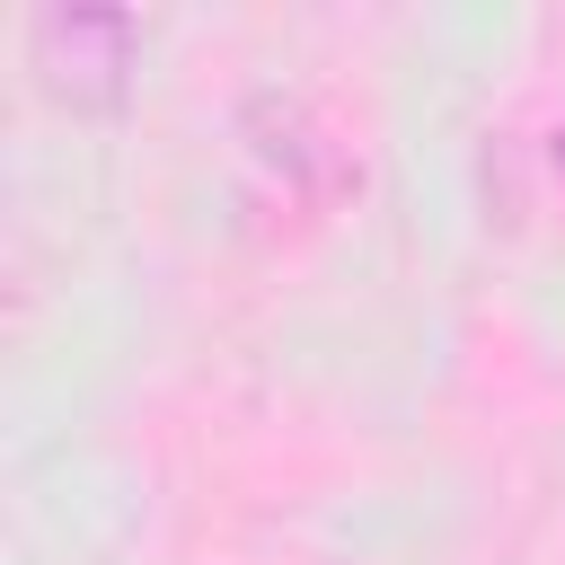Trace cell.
<instances>
[{"mask_svg":"<svg viewBox=\"0 0 565 565\" xmlns=\"http://www.w3.org/2000/svg\"><path fill=\"white\" fill-rule=\"evenodd\" d=\"M547 168L565 177V115H556V132H547Z\"/></svg>","mask_w":565,"mask_h":565,"instance_id":"cell-3","label":"cell"},{"mask_svg":"<svg viewBox=\"0 0 565 565\" xmlns=\"http://www.w3.org/2000/svg\"><path fill=\"white\" fill-rule=\"evenodd\" d=\"M238 150L282 203H335L353 185V159L335 141V124L300 88H247L238 97Z\"/></svg>","mask_w":565,"mask_h":565,"instance_id":"cell-2","label":"cell"},{"mask_svg":"<svg viewBox=\"0 0 565 565\" xmlns=\"http://www.w3.org/2000/svg\"><path fill=\"white\" fill-rule=\"evenodd\" d=\"M26 71L53 106H124L141 71V18L97 0H44L26 9Z\"/></svg>","mask_w":565,"mask_h":565,"instance_id":"cell-1","label":"cell"}]
</instances>
